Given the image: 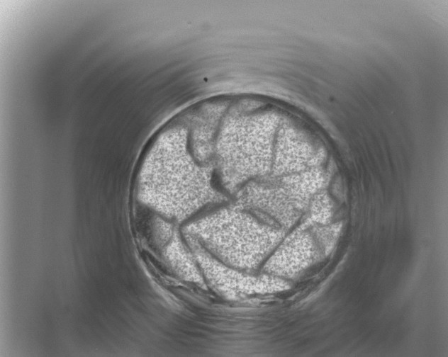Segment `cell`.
<instances>
[{"label":"cell","instance_id":"277c9868","mask_svg":"<svg viewBox=\"0 0 448 357\" xmlns=\"http://www.w3.org/2000/svg\"><path fill=\"white\" fill-rule=\"evenodd\" d=\"M323 255L312 230L303 224L275 249L261 272L284 280L297 278Z\"/></svg>","mask_w":448,"mask_h":357},{"label":"cell","instance_id":"3957f363","mask_svg":"<svg viewBox=\"0 0 448 357\" xmlns=\"http://www.w3.org/2000/svg\"><path fill=\"white\" fill-rule=\"evenodd\" d=\"M194 257L203 279L228 298L274 293L290 288L288 280L261 272L248 273L228 266L192 242Z\"/></svg>","mask_w":448,"mask_h":357},{"label":"cell","instance_id":"7a4b0ae2","mask_svg":"<svg viewBox=\"0 0 448 357\" xmlns=\"http://www.w3.org/2000/svg\"><path fill=\"white\" fill-rule=\"evenodd\" d=\"M196 161L179 128L163 130L148 149L141 169L140 198L166 216L182 220L206 205L194 184Z\"/></svg>","mask_w":448,"mask_h":357},{"label":"cell","instance_id":"6da1fadb","mask_svg":"<svg viewBox=\"0 0 448 357\" xmlns=\"http://www.w3.org/2000/svg\"><path fill=\"white\" fill-rule=\"evenodd\" d=\"M286 232L244 208H223L187 227L191 240L211 256L248 273L263 266Z\"/></svg>","mask_w":448,"mask_h":357}]
</instances>
